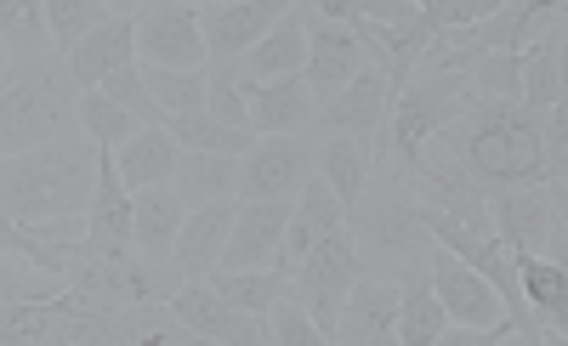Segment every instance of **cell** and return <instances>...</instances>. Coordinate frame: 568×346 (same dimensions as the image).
<instances>
[{"instance_id":"1f68e13d","label":"cell","mask_w":568,"mask_h":346,"mask_svg":"<svg viewBox=\"0 0 568 346\" xmlns=\"http://www.w3.org/2000/svg\"><path fill=\"white\" fill-rule=\"evenodd\" d=\"M74 120H80V131H85L91 142H98V147H114V142H125V136L142 125L131 109H120L114 96H109V91H98V85L74 96Z\"/></svg>"},{"instance_id":"e575fe53","label":"cell","mask_w":568,"mask_h":346,"mask_svg":"<svg viewBox=\"0 0 568 346\" xmlns=\"http://www.w3.org/2000/svg\"><path fill=\"white\" fill-rule=\"evenodd\" d=\"M45 12H40V0H0V45L18 58L29 52H45Z\"/></svg>"},{"instance_id":"9c48e42d","label":"cell","mask_w":568,"mask_h":346,"mask_svg":"<svg viewBox=\"0 0 568 346\" xmlns=\"http://www.w3.org/2000/svg\"><path fill=\"white\" fill-rule=\"evenodd\" d=\"M165 307H171V318L194 340H216V346H262V340H273L267 335V318L222 302L205 278H182V289L171 295Z\"/></svg>"},{"instance_id":"ba28073f","label":"cell","mask_w":568,"mask_h":346,"mask_svg":"<svg viewBox=\"0 0 568 346\" xmlns=\"http://www.w3.org/2000/svg\"><path fill=\"white\" fill-rule=\"evenodd\" d=\"M387 103H393L387 63L375 58L336 96H324V103L313 109V125L307 131H318V136H353V142H369L375 147V131H382V120H387Z\"/></svg>"},{"instance_id":"d4e9b609","label":"cell","mask_w":568,"mask_h":346,"mask_svg":"<svg viewBox=\"0 0 568 346\" xmlns=\"http://www.w3.org/2000/svg\"><path fill=\"white\" fill-rule=\"evenodd\" d=\"M114 154V171L125 187H154V182H171V165H176V136L165 125H136L125 142L109 147Z\"/></svg>"},{"instance_id":"3957f363","label":"cell","mask_w":568,"mask_h":346,"mask_svg":"<svg viewBox=\"0 0 568 346\" xmlns=\"http://www.w3.org/2000/svg\"><path fill=\"white\" fill-rule=\"evenodd\" d=\"M74 74L63 63V52H29V58H7L0 63V160L40 147L52 136H69L74 120Z\"/></svg>"},{"instance_id":"6da1fadb","label":"cell","mask_w":568,"mask_h":346,"mask_svg":"<svg viewBox=\"0 0 568 346\" xmlns=\"http://www.w3.org/2000/svg\"><path fill=\"white\" fill-rule=\"evenodd\" d=\"M444 147L466 165V176L484 193L500 187H529V182H562V103L557 109H524V103H471L460 120H449Z\"/></svg>"},{"instance_id":"d6986e66","label":"cell","mask_w":568,"mask_h":346,"mask_svg":"<svg viewBox=\"0 0 568 346\" xmlns=\"http://www.w3.org/2000/svg\"><path fill=\"white\" fill-rule=\"evenodd\" d=\"M187 211L216 205V200H240V160L233 154H205V147H176V165L165 182Z\"/></svg>"},{"instance_id":"d6a6232c","label":"cell","mask_w":568,"mask_h":346,"mask_svg":"<svg viewBox=\"0 0 568 346\" xmlns=\"http://www.w3.org/2000/svg\"><path fill=\"white\" fill-rule=\"evenodd\" d=\"M471 91H478V103L500 96V103H517V80H524V52H484V58H466L460 63Z\"/></svg>"},{"instance_id":"ab89813d","label":"cell","mask_w":568,"mask_h":346,"mask_svg":"<svg viewBox=\"0 0 568 346\" xmlns=\"http://www.w3.org/2000/svg\"><path fill=\"white\" fill-rule=\"evenodd\" d=\"M0 52H7V45H0ZM0 63H7V58H0Z\"/></svg>"},{"instance_id":"44dd1931","label":"cell","mask_w":568,"mask_h":346,"mask_svg":"<svg viewBox=\"0 0 568 346\" xmlns=\"http://www.w3.org/2000/svg\"><path fill=\"white\" fill-rule=\"evenodd\" d=\"M85 244L91 251H125L131 244V187L114 171V154L98 147V187L85 205Z\"/></svg>"},{"instance_id":"5bb4252c","label":"cell","mask_w":568,"mask_h":346,"mask_svg":"<svg viewBox=\"0 0 568 346\" xmlns=\"http://www.w3.org/2000/svg\"><path fill=\"white\" fill-rule=\"evenodd\" d=\"M284 222H291V200H240L216 267L222 273H233V267H278Z\"/></svg>"},{"instance_id":"9a60e30c","label":"cell","mask_w":568,"mask_h":346,"mask_svg":"<svg viewBox=\"0 0 568 346\" xmlns=\"http://www.w3.org/2000/svg\"><path fill=\"white\" fill-rule=\"evenodd\" d=\"M240 91H245V103H251V131L256 136H296L313 125V109H318V96L307 85V74H278V80H251L240 74Z\"/></svg>"},{"instance_id":"603a6c76","label":"cell","mask_w":568,"mask_h":346,"mask_svg":"<svg viewBox=\"0 0 568 346\" xmlns=\"http://www.w3.org/2000/svg\"><path fill=\"white\" fill-rule=\"evenodd\" d=\"M182 216H187V205L176 200L165 182L131 187V251H142V256H171V244H176V233H182Z\"/></svg>"},{"instance_id":"484cf974","label":"cell","mask_w":568,"mask_h":346,"mask_svg":"<svg viewBox=\"0 0 568 346\" xmlns=\"http://www.w3.org/2000/svg\"><path fill=\"white\" fill-rule=\"evenodd\" d=\"M517 103L524 109H557L562 103V18L524 45V80H517Z\"/></svg>"},{"instance_id":"d590c367","label":"cell","mask_w":568,"mask_h":346,"mask_svg":"<svg viewBox=\"0 0 568 346\" xmlns=\"http://www.w3.org/2000/svg\"><path fill=\"white\" fill-rule=\"evenodd\" d=\"M98 91H109L120 109H131L142 125H165V109L149 96V85H142V69H136V58L131 63H120V69H109L103 80H98Z\"/></svg>"},{"instance_id":"ffe728a7","label":"cell","mask_w":568,"mask_h":346,"mask_svg":"<svg viewBox=\"0 0 568 346\" xmlns=\"http://www.w3.org/2000/svg\"><path fill=\"white\" fill-rule=\"evenodd\" d=\"M233 211H240V200H216V205H200L182 216V233L171 244V267L176 278H205L222 256L227 244V227H233Z\"/></svg>"},{"instance_id":"836d02e7","label":"cell","mask_w":568,"mask_h":346,"mask_svg":"<svg viewBox=\"0 0 568 346\" xmlns=\"http://www.w3.org/2000/svg\"><path fill=\"white\" fill-rule=\"evenodd\" d=\"M40 12H45V34H52V52H69V45L85 34V29H98L109 18L103 0H40Z\"/></svg>"},{"instance_id":"4fadbf2b","label":"cell","mask_w":568,"mask_h":346,"mask_svg":"<svg viewBox=\"0 0 568 346\" xmlns=\"http://www.w3.org/2000/svg\"><path fill=\"white\" fill-rule=\"evenodd\" d=\"M364 63H375V45H369L364 23H324V18L307 12V63H302V74H307L318 103L336 96Z\"/></svg>"},{"instance_id":"8fae6325","label":"cell","mask_w":568,"mask_h":346,"mask_svg":"<svg viewBox=\"0 0 568 346\" xmlns=\"http://www.w3.org/2000/svg\"><path fill=\"white\" fill-rule=\"evenodd\" d=\"M205 34H200V7L187 0H149L136 18V63L160 69H205Z\"/></svg>"},{"instance_id":"2e32d148","label":"cell","mask_w":568,"mask_h":346,"mask_svg":"<svg viewBox=\"0 0 568 346\" xmlns=\"http://www.w3.org/2000/svg\"><path fill=\"white\" fill-rule=\"evenodd\" d=\"M336 340L347 346H387L398 340V278H358L336 307Z\"/></svg>"},{"instance_id":"f35d334b","label":"cell","mask_w":568,"mask_h":346,"mask_svg":"<svg viewBox=\"0 0 568 346\" xmlns=\"http://www.w3.org/2000/svg\"><path fill=\"white\" fill-rule=\"evenodd\" d=\"M187 7H211V0H187Z\"/></svg>"},{"instance_id":"f1b7e54d","label":"cell","mask_w":568,"mask_h":346,"mask_svg":"<svg viewBox=\"0 0 568 346\" xmlns=\"http://www.w3.org/2000/svg\"><path fill=\"white\" fill-rule=\"evenodd\" d=\"M205 284L222 295V302L245 307V313H256V318H267L273 295H284V273H278V267H233V273L211 267V273H205Z\"/></svg>"},{"instance_id":"4dcf8cb0","label":"cell","mask_w":568,"mask_h":346,"mask_svg":"<svg viewBox=\"0 0 568 346\" xmlns=\"http://www.w3.org/2000/svg\"><path fill=\"white\" fill-rule=\"evenodd\" d=\"M142 69V85L149 96L171 114H200L205 109V69H160V63H136Z\"/></svg>"},{"instance_id":"5b68a950","label":"cell","mask_w":568,"mask_h":346,"mask_svg":"<svg viewBox=\"0 0 568 346\" xmlns=\"http://www.w3.org/2000/svg\"><path fill=\"white\" fill-rule=\"evenodd\" d=\"M347 227H353V244H358V262L387 267L393 278L433 251V238H426V227L415 216V200H398V193H382V200H375V193L364 187L358 205L347 211Z\"/></svg>"},{"instance_id":"83f0119b","label":"cell","mask_w":568,"mask_h":346,"mask_svg":"<svg viewBox=\"0 0 568 346\" xmlns=\"http://www.w3.org/2000/svg\"><path fill=\"white\" fill-rule=\"evenodd\" d=\"M511 267H517V284H524V302L535 318L551 324V335L562 340V262L551 256H535V251H511Z\"/></svg>"},{"instance_id":"52a82bcc","label":"cell","mask_w":568,"mask_h":346,"mask_svg":"<svg viewBox=\"0 0 568 346\" xmlns=\"http://www.w3.org/2000/svg\"><path fill=\"white\" fill-rule=\"evenodd\" d=\"M489 222L500 233L506 251H535L562 262V238H568V216H562V182H529V187H500V200L489 205Z\"/></svg>"},{"instance_id":"7c38bea8","label":"cell","mask_w":568,"mask_h":346,"mask_svg":"<svg viewBox=\"0 0 568 346\" xmlns=\"http://www.w3.org/2000/svg\"><path fill=\"white\" fill-rule=\"evenodd\" d=\"M426 273H433V289H438V302L449 313V324H466V329H489L506 318V302H500V289L471 267L460 262L455 251H444V244H433L426 251ZM511 324V318H506Z\"/></svg>"},{"instance_id":"cb8c5ba5","label":"cell","mask_w":568,"mask_h":346,"mask_svg":"<svg viewBox=\"0 0 568 346\" xmlns=\"http://www.w3.org/2000/svg\"><path fill=\"white\" fill-rule=\"evenodd\" d=\"M307 63V7L296 0L291 12H284L251 52L240 58V69L251 74V80H278V74H296Z\"/></svg>"},{"instance_id":"7a4b0ae2","label":"cell","mask_w":568,"mask_h":346,"mask_svg":"<svg viewBox=\"0 0 568 346\" xmlns=\"http://www.w3.org/2000/svg\"><path fill=\"white\" fill-rule=\"evenodd\" d=\"M91 187H98V142L69 131L0 160V216L12 222L69 216L91 205Z\"/></svg>"},{"instance_id":"e0dca14e","label":"cell","mask_w":568,"mask_h":346,"mask_svg":"<svg viewBox=\"0 0 568 346\" xmlns=\"http://www.w3.org/2000/svg\"><path fill=\"white\" fill-rule=\"evenodd\" d=\"M336 227H347V205L336 200V187H329L318 171L296 187V200H291V222H284V244H278V273H291L313 244L324 238V233H336Z\"/></svg>"},{"instance_id":"30bf717a","label":"cell","mask_w":568,"mask_h":346,"mask_svg":"<svg viewBox=\"0 0 568 346\" xmlns=\"http://www.w3.org/2000/svg\"><path fill=\"white\" fill-rule=\"evenodd\" d=\"M313 176V136H256L240 154V200H296Z\"/></svg>"},{"instance_id":"8d00e7d4","label":"cell","mask_w":568,"mask_h":346,"mask_svg":"<svg viewBox=\"0 0 568 346\" xmlns=\"http://www.w3.org/2000/svg\"><path fill=\"white\" fill-rule=\"evenodd\" d=\"M267 335H273L278 346H318V340H324V335H318V324L307 318V307L296 302L291 289L273 295V307H267Z\"/></svg>"},{"instance_id":"74e56055","label":"cell","mask_w":568,"mask_h":346,"mask_svg":"<svg viewBox=\"0 0 568 346\" xmlns=\"http://www.w3.org/2000/svg\"><path fill=\"white\" fill-rule=\"evenodd\" d=\"M109 12H125V18H136V7H149V0H103Z\"/></svg>"},{"instance_id":"7402d4cb","label":"cell","mask_w":568,"mask_h":346,"mask_svg":"<svg viewBox=\"0 0 568 346\" xmlns=\"http://www.w3.org/2000/svg\"><path fill=\"white\" fill-rule=\"evenodd\" d=\"M449 313L433 289V273H426V256L409 262L398 273V346H433L444 335Z\"/></svg>"},{"instance_id":"8992f818","label":"cell","mask_w":568,"mask_h":346,"mask_svg":"<svg viewBox=\"0 0 568 346\" xmlns=\"http://www.w3.org/2000/svg\"><path fill=\"white\" fill-rule=\"evenodd\" d=\"M358 278H364V262H358L353 227H336V233H324L291 273H284V289L307 307V318L318 324L324 340H336V307H342V295Z\"/></svg>"},{"instance_id":"4316f807","label":"cell","mask_w":568,"mask_h":346,"mask_svg":"<svg viewBox=\"0 0 568 346\" xmlns=\"http://www.w3.org/2000/svg\"><path fill=\"white\" fill-rule=\"evenodd\" d=\"M313 171L336 187V200L353 211L358 205V193L369 187V142H353V136H324L313 142Z\"/></svg>"},{"instance_id":"277c9868","label":"cell","mask_w":568,"mask_h":346,"mask_svg":"<svg viewBox=\"0 0 568 346\" xmlns=\"http://www.w3.org/2000/svg\"><path fill=\"white\" fill-rule=\"evenodd\" d=\"M471 103H478V91H471L466 69H415V74L398 85V96L387 103V120H382V131H375V147H369V165L393 154V165H398V176H404V171L420 160V147L433 142L449 120H460Z\"/></svg>"},{"instance_id":"f546056e","label":"cell","mask_w":568,"mask_h":346,"mask_svg":"<svg viewBox=\"0 0 568 346\" xmlns=\"http://www.w3.org/2000/svg\"><path fill=\"white\" fill-rule=\"evenodd\" d=\"M165 131L176 136V147H205V154H233V160H240L245 147L256 142V131H245V125H222V120H211L205 109H200V114H171Z\"/></svg>"},{"instance_id":"ac0fdd59","label":"cell","mask_w":568,"mask_h":346,"mask_svg":"<svg viewBox=\"0 0 568 346\" xmlns=\"http://www.w3.org/2000/svg\"><path fill=\"white\" fill-rule=\"evenodd\" d=\"M131 58H136V18H125V12H109L98 29H85L63 52V63H69V74H74L80 91H91L109 69H120Z\"/></svg>"}]
</instances>
